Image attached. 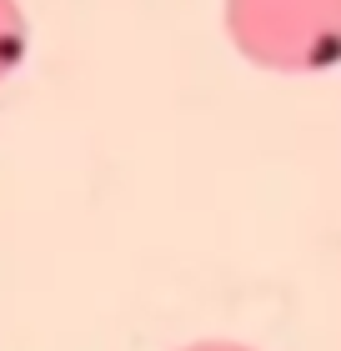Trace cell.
<instances>
[{
    "instance_id": "obj_2",
    "label": "cell",
    "mask_w": 341,
    "mask_h": 351,
    "mask_svg": "<svg viewBox=\"0 0 341 351\" xmlns=\"http://www.w3.org/2000/svg\"><path fill=\"white\" fill-rule=\"evenodd\" d=\"M25 40H30V30H25V15L15 0H0V81L25 60Z\"/></svg>"
},
{
    "instance_id": "obj_3",
    "label": "cell",
    "mask_w": 341,
    "mask_h": 351,
    "mask_svg": "<svg viewBox=\"0 0 341 351\" xmlns=\"http://www.w3.org/2000/svg\"><path fill=\"white\" fill-rule=\"evenodd\" d=\"M181 351H251V346H236V341H196V346H181Z\"/></svg>"
},
{
    "instance_id": "obj_1",
    "label": "cell",
    "mask_w": 341,
    "mask_h": 351,
    "mask_svg": "<svg viewBox=\"0 0 341 351\" xmlns=\"http://www.w3.org/2000/svg\"><path fill=\"white\" fill-rule=\"evenodd\" d=\"M226 36L266 71H331L341 60V0H226Z\"/></svg>"
}]
</instances>
